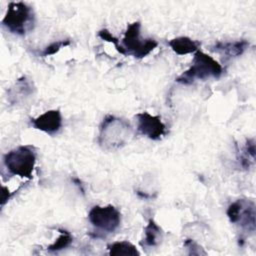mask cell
Wrapping results in <instances>:
<instances>
[{
  "mask_svg": "<svg viewBox=\"0 0 256 256\" xmlns=\"http://www.w3.org/2000/svg\"><path fill=\"white\" fill-rule=\"evenodd\" d=\"M132 127L125 119L107 115L99 126L98 143L105 150H115L123 147L129 141Z\"/></svg>",
  "mask_w": 256,
  "mask_h": 256,
  "instance_id": "obj_1",
  "label": "cell"
},
{
  "mask_svg": "<svg viewBox=\"0 0 256 256\" xmlns=\"http://www.w3.org/2000/svg\"><path fill=\"white\" fill-rule=\"evenodd\" d=\"M223 74V68L214 58L208 54L197 50L194 54L191 66L176 78V82L181 84H191L195 80H205L208 78H219Z\"/></svg>",
  "mask_w": 256,
  "mask_h": 256,
  "instance_id": "obj_2",
  "label": "cell"
},
{
  "mask_svg": "<svg viewBox=\"0 0 256 256\" xmlns=\"http://www.w3.org/2000/svg\"><path fill=\"white\" fill-rule=\"evenodd\" d=\"M37 152L32 145H21L3 156V165L10 175L32 178Z\"/></svg>",
  "mask_w": 256,
  "mask_h": 256,
  "instance_id": "obj_3",
  "label": "cell"
},
{
  "mask_svg": "<svg viewBox=\"0 0 256 256\" xmlns=\"http://www.w3.org/2000/svg\"><path fill=\"white\" fill-rule=\"evenodd\" d=\"M1 24L10 33L23 36L34 28V11L25 2H10Z\"/></svg>",
  "mask_w": 256,
  "mask_h": 256,
  "instance_id": "obj_4",
  "label": "cell"
},
{
  "mask_svg": "<svg viewBox=\"0 0 256 256\" xmlns=\"http://www.w3.org/2000/svg\"><path fill=\"white\" fill-rule=\"evenodd\" d=\"M141 23L135 21L127 26L122 39V47L126 55H132L135 58H144L150 54L157 46L158 42L152 38H141Z\"/></svg>",
  "mask_w": 256,
  "mask_h": 256,
  "instance_id": "obj_5",
  "label": "cell"
},
{
  "mask_svg": "<svg viewBox=\"0 0 256 256\" xmlns=\"http://www.w3.org/2000/svg\"><path fill=\"white\" fill-rule=\"evenodd\" d=\"M88 220L98 233H112L121 224V213L113 205L91 208L88 213Z\"/></svg>",
  "mask_w": 256,
  "mask_h": 256,
  "instance_id": "obj_6",
  "label": "cell"
},
{
  "mask_svg": "<svg viewBox=\"0 0 256 256\" xmlns=\"http://www.w3.org/2000/svg\"><path fill=\"white\" fill-rule=\"evenodd\" d=\"M231 223L239 225L242 229L255 231V203L248 199H238L232 202L226 211Z\"/></svg>",
  "mask_w": 256,
  "mask_h": 256,
  "instance_id": "obj_7",
  "label": "cell"
},
{
  "mask_svg": "<svg viewBox=\"0 0 256 256\" xmlns=\"http://www.w3.org/2000/svg\"><path fill=\"white\" fill-rule=\"evenodd\" d=\"M137 119V131L151 140H160L167 133L166 125L158 115L141 112L135 115Z\"/></svg>",
  "mask_w": 256,
  "mask_h": 256,
  "instance_id": "obj_8",
  "label": "cell"
},
{
  "mask_svg": "<svg viewBox=\"0 0 256 256\" xmlns=\"http://www.w3.org/2000/svg\"><path fill=\"white\" fill-rule=\"evenodd\" d=\"M33 128L46 134H57L62 127V116L59 110H48L36 118L30 119Z\"/></svg>",
  "mask_w": 256,
  "mask_h": 256,
  "instance_id": "obj_9",
  "label": "cell"
},
{
  "mask_svg": "<svg viewBox=\"0 0 256 256\" xmlns=\"http://www.w3.org/2000/svg\"><path fill=\"white\" fill-rule=\"evenodd\" d=\"M248 47L249 42L242 39L234 42H217L212 46V50L232 58L242 55Z\"/></svg>",
  "mask_w": 256,
  "mask_h": 256,
  "instance_id": "obj_10",
  "label": "cell"
},
{
  "mask_svg": "<svg viewBox=\"0 0 256 256\" xmlns=\"http://www.w3.org/2000/svg\"><path fill=\"white\" fill-rule=\"evenodd\" d=\"M170 48L178 55H186L190 53H194L198 50L200 43L192 40L189 37L181 36L171 39L168 42Z\"/></svg>",
  "mask_w": 256,
  "mask_h": 256,
  "instance_id": "obj_11",
  "label": "cell"
},
{
  "mask_svg": "<svg viewBox=\"0 0 256 256\" xmlns=\"http://www.w3.org/2000/svg\"><path fill=\"white\" fill-rule=\"evenodd\" d=\"M162 239L163 230L153 219H150L144 228V245L147 247H156L161 243Z\"/></svg>",
  "mask_w": 256,
  "mask_h": 256,
  "instance_id": "obj_12",
  "label": "cell"
},
{
  "mask_svg": "<svg viewBox=\"0 0 256 256\" xmlns=\"http://www.w3.org/2000/svg\"><path fill=\"white\" fill-rule=\"evenodd\" d=\"M108 253L111 256H139L140 252L128 241H117L107 246Z\"/></svg>",
  "mask_w": 256,
  "mask_h": 256,
  "instance_id": "obj_13",
  "label": "cell"
},
{
  "mask_svg": "<svg viewBox=\"0 0 256 256\" xmlns=\"http://www.w3.org/2000/svg\"><path fill=\"white\" fill-rule=\"evenodd\" d=\"M254 159H255V141L254 139H248L245 143V146L241 154L238 156V161L240 163V166L246 170L250 168L251 163L254 162Z\"/></svg>",
  "mask_w": 256,
  "mask_h": 256,
  "instance_id": "obj_14",
  "label": "cell"
},
{
  "mask_svg": "<svg viewBox=\"0 0 256 256\" xmlns=\"http://www.w3.org/2000/svg\"><path fill=\"white\" fill-rule=\"evenodd\" d=\"M60 231V235L58 236V238L47 247V250L49 252H59L65 248H67L73 241V236L71 235L70 232H68L67 230H63V229H59Z\"/></svg>",
  "mask_w": 256,
  "mask_h": 256,
  "instance_id": "obj_15",
  "label": "cell"
},
{
  "mask_svg": "<svg viewBox=\"0 0 256 256\" xmlns=\"http://www.w3.org/2000/svg\"><path fill=\"white\" fill-rule=\"evenodd\" d=\"M71 44V41L69 39H65V40H59V41H55L52 42L51 44H49L48 46H46L43 51L41 52V56L42 57H46V56H51L56 54L61 48H64L66 46H69Z\"/></svg>",
  "mask_w": 256,
  "mask_h": 256,
  "instance_id": "obj_16",
  "label": "cell"
},
{
  "mask_svg": "<svg viewBox=\"0 0 256 256\" xmlns=\"http://www.w3.org/2000/svg\"><path fill=\"white\" fill-rule=\"evenodd\" d=\"M98 36H99L102 40H105V41H107V42L112 43V44L115 46L116 50H117L120 54L126 55V52H125L124 48L122 47L121 44H119V40H118L115 36H113V35L110 33L109 30H107V29H101V30L98 32Z\"/></svg>",
  "mask_w": 256,
  "mask_h": 256,
  "instance_id": "obj_17",
  "label": "cell"
},
{
  "mask_svg": "<svg viewBox=\"0 0 256 256\" xmlns=\"http://www.w3.org/2000/svg\"><path fill=\"white\" fill-rule=\"evenodd\" d=\"M12 194L8 191L6 187H2V195H1V206H4V204L10 199Z\"/></svg>",
  "mask_w": 256,
  "mask_h": 256,
  "instance_id": "obj_18",
  "label": "cell"
}]
</instances>
